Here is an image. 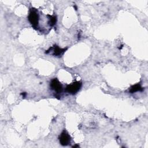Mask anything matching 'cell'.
<instances>
[{"label":"cell","mask_w":148,"mask_h":148,"mask_svg":"<svg viewBox=\"0 0 148 148\" xmlns=\"http://www.w3.org/2000/svg\"><path fill=\"white\" fill-rule=\"evenodd\" d=\"M21 94H22V95H23V96L24 97L25 96V95H26V93H25V92H23V93H22Z\"/></svg>","instance_id":"cell-7"},{"label":"cell","mask_w":148,"mask_h":148,"mask_svg":"<svg viewBox=\"0 0 148 148\" xmlns=\"http://www.w3.org/2000/svg\"><path fill=\"white\" fill-rule=\"evenodd\" d=\"M142 90H143V88L142 87L140 84H136L131 86L129 91L131 93H134L136 91H142Z\"/></svg>","instance_id":"cell-6"},{"label":"cell","mask_w":148,"mask_h":148,"mask_svg":"<svg viewBox=\"0 0 148 148\" xmlns=\"http://www.w3.org/2000/svg\"><path fill=\"white\" fill-rule=\"evenodd\" d=\"M82 84L80 82H75L66 87V91L71 94H75L80 89Z\"/></svg>","instance_id":"cell-3"},{"label":"cell","mask_w":148,"mask_h":148,"mask_svg":"<svg viewBox=\"0 0 148 148\" xmlns=\"http://www.w3.org/2000/svg\"><path fill=\"white\" fill-rule=\"evenodd\" d=\"M50 88L52 90H53L57 95H59L62 92L63 87L61 83L58 81V80L56 78H54L51 80L50 84Z\"/></svg>","instance_id":"cell-2"},{"label":"cell","mask_w":148,"mask_h":148,"mask_svg":"<svg viewBox=\"0 0 148 148\" xmlns=\"http://www.w3.org/2000/svg\"><path fill=\"white\" fill-rule=\"evenodd\" d=\"M40 16L38 13V11L35 8H31L29 10L28 19L29 22L31 23L33 28L37 29L39 25Z\"/></svg>","instance_id":"cell-1"},{"label":"cell","mask_w":148,"mask_h":148,"mask_svg":"<svg viewBox=\"0 0 148 148\" xmlns=\"http://www.w3.org/2000/svg\"><path fill=\"white\" fill-rule=\"evenodd\" d=\"M59 140L61 145L67 146L70 144L71 141V138L66 131H64L60 135Z\"/></svg>","instance_id":"cell-4"},{"label":"cell","mask_w":148,"mask_h":148,"mask_svg":"<svg viewBox=\"0 0 148 148\" xmlns=\"http://www.w3.org/2000/svg\"><path fill=\"white\" fill-rule=\"evenodd\" d=\"M51 49H53V55L56 56H61V55H62L66 50V49H61L56 45L54 46V47Z\"/></svg>","instance_id":"cell-5"}]
</instances>
